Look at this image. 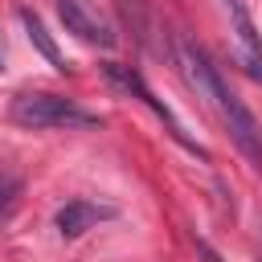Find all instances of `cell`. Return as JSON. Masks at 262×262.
<instances>
[{
  "mask_svg": "<svg viewBox=\"0 0 262 262\" xmlns=\"http://www.w3.org/2000/svg\"><path fill=\"white\" fill-rule=\"evenodd\" d=\"M180 66H184L192 90L221 115V123H225L233 147H237L254 168H262V127H258L254 115L242 106V98L225 86V78H221V70L213 66V57H209L196 41H184V45H180Z\"/></svg>",
  "mask_w": 262,
  "mask_h": 262,
  "instance_id": "cell-1",
  "label": "cell"
},
{
  "mask_svg": "<svg viewBox=\"0 0 262 262\" xmlns=\"http://www.w3.org/2000/svg\"><path fill=\"white\" fill-rule=\"evenodd\" d=\"M8 119L16 127H29V131H49V127H98L102 119L82 111L78 102L61 98V94H45V90H25L12 98L8 106Z\"/></svg>",
  "mask_w": 262,
  "mask_h": 262,
  "instance_id": "cell-2",
  "label": "cell"
},
{
  "mask_svg": "<svg viewBox=\"0 0 262 262\" xmlns=\"http://www.w3.org/2000/svg\"><path fill=\"white\" fill-rule=\"evenodd\" d=\"M102 78H106V82H111L119 94H127V98H139V102H143V106H147V111H151V115H156V119L168 127V135H172L180 147H188L192 156H205V147H201L196 139H188V135H184V127H180V119L172 115V106H168V102H160V98L151 94V86L143 82V74H139L135 66H123V61H106V66H102Z\"/></svg>",
  "mask_w": 262,
  "mask_h": 262,
  "instance_id": "cell-3",
  "label": "cell"
},
{
  "mask_svg": "<svg viewBox=\"0 0 262 262\" xmlns=\"http://www.w3.org/2000/svg\"><path fill=\"white\" fill-rule=\"evenodd\" d=\"M57 16H61L66 33H74V37H78V41H86V45L111 49V45L119 41L115 25L98 12V4H94V0H57Z\"/></svg>",
  "mask_w": 262,
  "mask_h": 262,
  "instance_id": "cell-4",
  "label": "cell"
},
{
  "mask_svg": "<svg viewBox=\"0 0 262 262\" xmlns=\"http://www.w3.org/2000/svg\"><path fill=\"white\" fill-rule=\"evenodd\" d=\"M115 209L111 205H94V201H66L57 213H53V225L61 237H82L86 229H94L98 221H111Z\"/></svg>",
  "mask_w": 262,
  "mask_h": 262,
  "instance_id": "cell-5",
  "label": "cell"
},
{
  "mask_svg": "<svg viewBox=\"0 0 262 262\" xmlns=\"http://www.w3.org/2000/svg\"><path fill=\"white\" fill-rule=\"evenodd\" d=\"M221 8L229 12V25H233V33H237L242 45H246V57L262 61V37H258V29H254V16H250L246 0H221Z\"/></svg>",
  "mask_w": 262,
  "mask_h": 262,
  "instance_id": "cell-6",
  "label": "cell"
},
{
  "mask_svg": "<svg viewBox=\"0 0 262 262\" xmlns=\"http://www.w3.org/2000/svg\"><path fill=\"white\" fill-rule=\"evenodd\" d=\"M20 25H25V33H29V41L41 49V57L53 66V70H66V61H61V49L53 45V37L45 33V25H41V16L33 12V8H20Z\"/></svg>",
  "mask_w": 262,
  "mask_h": 262,
  "instance_id": "cell-7",
  "label": "cell"
},
{
  "mask_svg": "<svg viewBox=\"0 0 262 262\" xmlns=\"http://www.w3.org/2000/svg\"><path fill=\"white\" fill-rule=\"evenodd\" d=\"M20 196H25V180H20L16 172H8V168H0V221H8V217L16 213V205H20Z\"/></svg>",
  "mask_w": 262,
  "mask_h": 262,
  "instance_id": "cell-8",
  "label": "cell"
},
{
  "mask_svg": "<svg viewBox=\"0 0 262 262\" xmlns=\"http://www.w3.org/2000/svg\"><path fill=\"white\" fill-rule=\"evenodd\" d=\"M242 74H250V78L262 86V61H254V57H242Z\"/></svg>",
  "mask_w": 262,
  "mask_h": 262,
  "instance_id": "cell-9",
  "label": "cell"
},
{
  "mask_svg": "<svg viewBox=\"0 0 262 262\" xmlns=\"http://www.w3.org/2000/svg\"><path fill=\"white\" fill-rule=\"evenodd\" d=\"M196 258H201V262H225V258H221L209 242H196Z\"/></svg>",
  "mask_w": 262,
  "mask_h": 262,
  "instance_id": "cell-10",
  "label": "cell"
}]
</instances>
